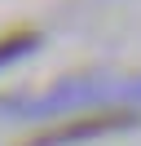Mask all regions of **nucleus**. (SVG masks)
I'll list each match as a JSON object with an SVG mask.
<instances>
[{
    "label": "nucleus",
    "mask_w": 141,
    "mask_h": 146,
    "mask_svg": "<svg viewBox=\"0 0 141 146\" xmlns=\"http://www.w3.org/2000/svg\"><path fill=\"white\" fill-rule=\"evenodd\" d=\"M31 49H35V36H26V31L5 36V40H0V66H9V62H18V58H26Z\"/></svg>",
    "instance_id": "obj_2"
},
{
    "label": "nucleus",
    "mask_w": 141,
    "mask_h": 146,
    "mask_svg": "<svg viewBox=\"0 0 141 146\" xmlns=\"http://www.w3.org/2000/svg\"><path fill=\"white\" fill-rule=\"evenodd\" d=\"M123 124H132L128 111H123V115H97V119H84V124H66V128H57V133H49L44 142H35V146H70V142H79V137H101V133L123 128Z\"/></svg>",
    "instance_id": "obj_1"
}]
</instances>
